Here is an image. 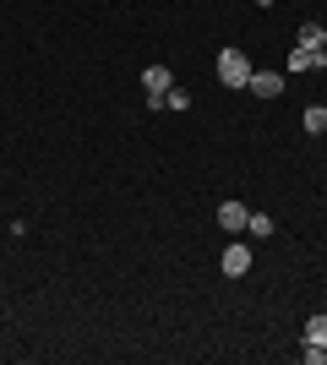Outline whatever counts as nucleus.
I'll list each match as a JSON object with an SVG mask.
<instances>
[{
  "label": "nucleus",
  "mask_w": 327,
  "mask_h": 365,
  "mask_svg": "<svg viewBox=\"0 0 327 365\" xmlns=\"http://www.w3.org/2000/svg\"><path fill=\"white\" fill-rule=\"evenodd\" d=\"M218 82H224V88H246L251 82V61L240 49H224V55H218Z\"/></svg>",
  "instance_id": "obj_1"
},
{
  "label": "nucleus",
  "mask_w": 327,
  "mask_h": 365,
  "mask_svg": "<svg viewBox=\"0 0 327 365\" xmlns=\"http://www.w3.org/2000/svg\"><path fill=\"white\" fill-rule=\"evenodd\" d=\"M289 71H327V49H306V44H300V49H289Z\"/></svg>",
  "instance_id": "obj_2"
},
{
  "label": "nucleus",
  "mask_w": 327,
  "mask_h": 365,
  "mask_svg": "<svg viewBox=\"0 0 327 365\" xmlns=\"http://www.w3.org/2000/svg\"><path fill=\"white\" fill-rule=\"evenodd\" d=\"M218 224L229 229V235H246V224H251V207H246V202H224V207H218Z\"/></svg>",
  "instance_id": "obj_3"
},
{
  "label": "nucleus",
  "mask_w": 327,
  "mask_h": 365,
  "mask_svg": "<svg viewBox=\"0 0 327 365\" xmlns=\"http://www.w3.org/2000/svg\"><path fill=\"white\" fill-rule=\"evenodd\" d=\"M246 88L256 93V98H279V93H284V76H279V71H251Z\"/></svg>",
  "instance_id": "obj_4"
},
{
  "label": "nucleus",
  "mask_w": 327,
  "mask_h": 365,
  "mask_svg": "<svg viewBox=\"0 0 327 365\" xmlns=\"http://www.w3.org/2000/svg\"><path fill=\"white\" fill-rule=\"evenodd\" d=\"M218 267H224V273H229V278H246V273H251V251H246V245H229Z\"/></svg>",
  "instance_id": "obj_5"
},
{
  "label": "nucleus",
  "mask_w": 327,
  "mask_h": 365,
  "mask_svg": "<svg viewBox=\"0 0 327 365\" xmlns=\"http://www.w3.org/2000/svg\"><path fill=\"white\" fill-rule=\"evenodd\" d=\"M142 88H147V93H170L175 88L170 66H147V71H142Z\"/></svg>",
  "instance_id": "obj_6"
},
{
  "label": "nucleus",
  "mask_w": 327,
  "mask_h": 365,
  "mask_svg": "<svg viewBox=\"0 0 327 365\" xmlns=\"http://www.w3.org/2000/svg\"><path fill=\"white\" fill-rule=\"evenodd\" d=\"M300 44H306V49H322L327 44V28H322V22H306V28H300Z\"/></svg>",
  "instance_id": "obj_7"
},
{
  "label": "nucleus",
  "mask_w": 327,
  "mask_h": 365,
  "mask_svg": "<svg viewBox=\"0 0 327 365\" xmlns=\"http://www.w3.org/2000/svg\"><path fill=\"white\" fill-rule=\"evenodd\" d=\"M306 131H311V137H322V131H327V109H322V104L306 109Z\"/></svg>",
  "instance_id": "obj_8"
},
{
  "label": "nucleus",
  "mask_w": 327,
  "mask_h": 365,
  "mask_svg": "<svg viewBox=\"0 0 327 365\" xmlns=\"http://www.w3.org/2000/svg\"><path fill=\"white\" fill-rule=\"evenodd\" d=\"M306 344H322V349H327V317H311V322H306Z\"/></svg>",
  "instance_id": "obj_9"
},
{
  "label": "nucleus",
  "mask_w": 327,
  "mask_h": 365,
  "mask_svg": "<svg viewBox=\"0 0 327 365\" xmlns=\"http://www.w3.org/2000/svg\"><path fill=\"white\" fill-rule=\"evenodd\" d=\"M251 235H256V240H267V235H273V218H267V213H251Z\"/></svg>",
  "instance_id": "obj_10"
},
{
  "label": "nucleus",
  "mask_w": 327,
  "mask_h": 365,
  "mask_svg": "<svg viewBox=\"0 0 327 365\" xmlns=\"http://www.w3.org/2000/svg\"><path fill=\"white\" fill-rule=\"evenodd\" d=\"M256 6H279V0H256Z\"/></svg>",
  "instance_id": "obj_11"
}]
</instances>
